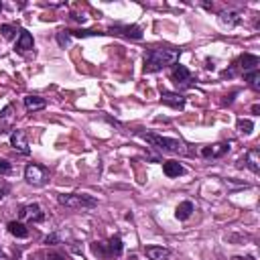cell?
Here are the masks:
<instances>
[{
	"label": "cell",
	"mask_w": 260,
	"mask_h": 260,
	"mask_svg": "<svg viewBox=\"0 0 260 260\" xmlns=\"http://www.w3.org/2000/svg\"><path fill=\"white\" fill-rule=\"evenodd\" d=\"M69 41H71L69 30H59V32H57V43H59L61 47H67V45H69Z\"/></svg>",
	"instance_id": "obj_25"
},
{
	"label": "cell",
	"mask_w": 260,
	"mask_h": 260,
	"mask_svg": "<svg viewBox=\"0 0 260 260\" xmlns=\"http://www.w3.org/2000/svg\"><path fill=\"white\" fill-rule=\"evenodd\" d=\"M71 37H95V35H104L100 30H89V28H77V30H69Z\"/></svg>",
	"instance_id": "obj_23"
},
{
	"label": "cell",
	"mask_w": 260,
	"mask_h": 260,
	"mask_svg": "<svg viewBox=\"0 0 260 260\" xmlns=\"http://www.w3.org/2000/svg\"><path fill=\"white\" fill-rule=\"evenodd\" d=\"M45 244H49V246H55V244H59V236H57V234H51V236H47V238H45Z\"/></svg>",
	"instance_id": "obj_26"
},
{
	"label": "cell",
	"mask_w": 260,
	"mask_h": 260,
	"mask_svg": "<svg viewBox=\"0 0 260 260\" xmlns=\"http://www.w3.org/2000/svg\"><path fill=\"white\" fill-rule=\"evenodd\" d=\"M219 22L223 26H228V28H234V26H238L242 22V14L236 12V10H225V12L219 14Z\"/></svg>",
	"instance_id": "obj_16"
},
{
	"label": "cell",
	"mask_w": 260,
	"mask_h": 260,
	"mask_svg": "<svg viewBox=\"0 0 260 260\" xmlns=\"http://www.w3.org/2000/svg\"><path fill=\"white\" fill-rule=\"evenodd\" d=\"M258 65H260V59H258L256 55H252V53H244V55H240L238 61H236V69H240V71H244V73L258 69Z\"/></svg>",
	"instance_id": "obj_10"
},
{
	"label": "cell",
	"mask_w": 260,
	"mask_h": 260,
	"mask_svg": "<svg viewBox=\"0 0 260 260\" xmlns=\"http://www.w3.org/2000/svg\"><path fill=\"white\" fill-rule=\"evenodd\" d=\"M246 81H248V85H250L252 89H260V71H258V69L248 71V73H246Z\"/></svg>",
	"instance_id": "obj_21"
},
{
	"label": "cell",
	"mask_w": 260,
	"mask_h": 260,
	"mask_svg": "<svg viewBox=\"0 0 260 260\" xmlns=\"http://www.w3.org/2000/svg\"><path fill=\"white\" fill-rule=\"evenodd\" d=\"M24 179L32 187H43L49 181V171H47V167H43L39 162H28L24 169Z\"/></svg>",
	"instance_id": "obj_5"
},
{
	"label": "cell",
	"mask_w": 260,
	"mask_h": 260,
	"mask_svg": "<svg viewBox=\"0 0 260 260\" xmlns=\"http://www.w3.org/2000/svg\"><path fill=\"white\" fill-rule=\"evenodd\" d=\"M45 106H47V102H45L43 98H39V95H26V98H24V108H26L28 112L43 110Z\"/></svg>",
	"instance_id": "obj_20"
},
{
	"label": "cell",
	"mask_w": 260,
	"mask_h": 260,
	"mask_svg": "<svg viewBox=\"0 0 260 260\" xmlns=\"http://www.w3.org/2000/svg\"><path fill=\"white\" fill-rule=\"evenodd\" d=\"M6 193H8V189H6V187H0V201L4 199V195H6Z\"/></svg>",
	"instance_id": "obj_30"
},
{
	"label": "cell",
	"mask_w": 260,
	"mask_h": 260,
	"mask_svg": "<svg viewBox=\"0 0 260 260\" xmlns=\"http://www.w3.org/2000/svg\"><path fill=\"white\" fill-rule=\"evenodd\" d=\"M8 232L14 236V238H28V228L22 223V221H8Z\"/></svg>",
	"instance_id": "obj_19"
},
{
	"label": "cell",
	"mask_w": 260,
	"mask_h": 260,
	"mask_svg": "<svg viewBox=\"0 0 260 260\" xmlns=\"http://www.w3.org/2000/svg\"><path fill=\"white\" fill-rule=\"evenodd\" d=\"M238 167H248L252 173H260V150L258 148H250L244 158L238 160Z\"/></svg>",
	"instance_id": "obj_7"
},
{
	"label": "cell",
	"mask_w": 260,
	"mask_h": 260,
	"mask_svg": "<svg viewBox=\"0 0 260 260\" xmlns=\"http://www.w3.org/2000/svg\"><path fill=\"white\" fill-rule=\"evenodd\" d=\"M89 250L91 254L98 258V260H112V258H118L122 254V238L120 236H112L106 244L104 242H91L89 244Z\"/></svg>",
	"instance_id": "obj_2"
},
{
	"label": "cell",
	"mask_w": 260,
	"mask_h": 260,
	"mask_svg": "<svg viewBox=\"0 0 260 260\" xmlns=\"http://www.w3.org/2000/svg\"><path fill=\"white\" fill-rule=\"evenodd\" d=\"M57 201L69 209H93L98 205V199L87 193H61Z\"/></svg>",
	"instance_id": "obj_4"
},
{
	"label": "cell",
	"mask_w": 260,
	"mask_h": 260,
	"mask_svg": "<svg viewBox=\"0 0 260 260\" xmlns=\"http://www.w3.org/2000/svg\"><path fill=\"white\" fill-rule=\"evenodd\" d=\"M32 45H35V41H32V35L28 32V30H20V35H18V39H16V45H14V51L16 53H26V51H30L32 49Z\"/></svg>",
	"instance_id": "obj_14"
},
{
	"label": "cell",
	"mask_w": 260,
	"mask_h": 260,
	"mask_svg": "<svg viewBox=\"0 0 260 260\" xmlns=\"http://www.w3.org/2000/svg\"><path fill=\"white\" fill-rule=\"evenodd\" d=\"M10 146L16 152H20V154H28L30 152L28 142H26V136H24L22 130H12V134H10Z\"/></svg>",
	"instance_id": "obj_11"
},
{
	"label": "cell",
	"mask_w": 260,
	"mask_h": 260,
	"mask_svg": "<svg viewBox=\"0 0 260 260\" xmlns=\"http://www.w3.org/2000/svg\"><path fill=\"white\" fill-rule=\"evenodd\" d=\"M179 59V49L171 47H150L144 51V73H156Z\"/></svg>",
	"instance_id": "obj_1"
},
{
	"label": "cell",
	"mask_w": 260,
	"mask_h": 260,
	"mask_svg": "<svg viewBox=\"0 0 260 260\" xmlns=\"http://www.w3.org/2000/svg\"><path fill=\"white\" fill-rule=\"evenodd\" d=\"M173 79H175V83L179 85H189L191 81H193V77H191V71L185 67V65H181V63H175L173 65Z\"/></svg>",
	"instance_id": "obj_13"
},
{
	"label": "cell",
	"mask_w": 260,
	"mask_h": 260,
	"mask_svg": "<svg viewBox=\"0 0 260 260\" xmlns=\"http://www.w3.org/2000/svg\"><path fill=\"white\" fill-rule=\"evenodd\" d=\"M0 32H2V37L4 39H12L14 37V32H16V26L14 24H0Z\"/></svg>",
	"instance_id": "obj_24"
},
{
	"label": "cell",
	"mask_w": 260,
	"mask_h": 260,
	"mask_svg": "<svg viewBox=\"0 0 260 260\" xmlns=\"http://www.w3.org/2000/svg\"><path fill=\"white\" fill-rule=\"evenodd\" d=\"M10 169H12V165L6 158H0V173H8Z\"/></svg>",
	"instance_id": "obj_27"
},
{
	"label": "cell",
	"mask_w": 260,
	"mask_h": 260,
	"mask_svg": "<svg viewBox=\"0 0 260 260\" xmlns=\"http://www.w3.org/2000/svg\"><path fill=\"white\" fill-rule=\"evenodd\" d=\"M112 35H122L126 39H134V41H140L142 39V28L136 26V24H114L110 28Z\"/></svg>",
	"instance_id": "obj_6"
},
{
	"label": "cell",
	"mask_w": 260,
	"mask_h": 260,
	"mask_svg": "<svg viewBox=\"0 0 260 260\" xmlns=\"http://www.w3.org/2000/svg\"><path fill=\"white\" fill-rule=\"evenodd\" d=\"M160 102L167 104V106H171V108H175V110H181V108L185 106V98H183L181 93H177V91H167V89L160 91Z\"/></svg>",
	"instance_id": "obj_12"
},
{
	"label": "cell",
	"mask_w": 260,
	"mask_h": 260,
	"mask_svg": "<svg viewBox=\"0 0 260 260\" xmlns=\"http://www.w3.org/2000/svg\"><path fill=\"white\" fill-rule=\"evenodd\" d=\"M142 138L162 152H171V154H185L187 152L185 144L179 138H169V136H158V134H142Z\"/></svg>",
	"instance_id": "obj_3"
},
{
	"label": "cell",
	"mask_w": 260,
	"mask_h": 260,
	"mask_svg": "<svg viewBox=\"0 0 260 260\" xmlns=\"http://www.w3.org/2000/svg\"><path fill=\"white\" fill-rule=\"evenodd\" d=\"M193 211H195V205H193L191 201H181V203L177 205V209H175V217L181 219V221H185V219L191 217Z\"/></svg>",
	"instance_id": "obj_18"
},
{
	"label": "cell",
	"mask_w": 260,
	"mask_h": 260,
	"mask_svg": "<svg viewBox=\"0 0 260 260\" xmlns=\"http://www.w3.org/2000/svg\"><path fill=\"white\" fill-rule=\"evenodd\" d=\"M162 173L169 179H175V177H181L185 173V169H183V165L179 160H165L162 162Z\"/></svg>",
	"instance_id": "obj_17"
},
{
	"label": "cell",
	"mask_w": 260,
	"mask_h": 260,
	"mask_svg": "<svg viewBox=\"0 0 260 260\" xmlns=\"http://www.w3.org/2000/svg\"><path fill=\"white\" fill-rule=\"evenodd\" d=\"M20 219H26V221H35V223H39V221H43V219H45V213H43V209H41V205H39V203H30V205H24V207L20 209Z\"/></svg>",
	"instance_id": "obj_9"
},
{
	"label": "cell",
	"mask_w": 260,
	"mask_h": 260,
	"mask_svg": "<svg viewBox=\"0 0 260 260\" xmlns=\"http://www.w3.org/2000/svg\"><path fill=\"white\" fill-rule=\"evenodd\" d=\"M0 10H2V2H0Z\"/></svg>",
	"instance_id": "obj_33"
},
{
	"label": "cell",
	"mask_w": 260,
	"mask_h": 260,
	"mask_svg": "<svg viewBox=\"0 0 260 260\" xmlns=\"http://www.w3.org/2000/svg\"><path fill=\"white\" fill-rule=\"evenodd\" d=\"M199 152L205 158H219V156H223V154L230 152V142H215L211 146H203Z\"/></svg>",
	"instance_id": "obj_8"
},
{
	"label": "cell",
	"mask_w": 260,
	"mask_h": 260,
	"mask_svg": "<svg viewBox=\"0 0 260 260\" xmlns=\"http://www.w3.org/2000/svg\"><path fill=\"white\" fill-rule=\"evenodd\" d=\"M0 260H4V256H2V250H0Z\"/></svg>",
	"instance_id": "obj_31"
},
{
	"label": "cell",
	"mask_w": 260,
	"mask_h": 260,
	"mask_svg": "<svg viewBox=\"0 0 260 260\" xmlns=\"http://www.w3.org/2000/svg\"><path fill=\"white\" fill-rule=\"evenodd\" d=\"M232 260H256L254 256H232Z\"/></svg>",
	"instance_id": "obj_29"
},
{
	"label": "cell",
	"mask_w": 260,
	"mask_h": 260,
	"mask_svg": "<svg viewBox=\"0 0 260 260\" xmlns=\"http://www.w3.org/2000/svg\"><path fill=\"white\" fill-rule=\"evenodd\" d=\"M47 260H67V258H65L63 254H49Z\"/></svg>",
	"instance_id": "obj_28"
},
{
	"label": "cell",
	"mask_w": 260,
	"mask_h": 260,
	"mask_svg": "<svg viewBox=\"0 0 260 260\" xmlns=\"http://www.w3.org/2000/svg\"><path fill=\"white\" fill-rule=\"evenodd\" d=\"M236 128H238V132H242V134H250V132L254 130V124H252V120H248V118H238Z\"/></svg>",
	"instance_id": "obj_22"
},
{
	"label": "cell",
	"mask_w": 260,
	"mask_h": 260,
	"mask_svg": "<svg viewBox=\"0 0 260 260\" xmlns=\"http://www.w3.org/2000/svg\"><path fill=\"white\" fill-rule=\"evenodd\" d=\"M144 254L148 256V260H169L171 258V250L165 246H146Z\"/></svg>",
	"instance_id": "obj_15"
},
{
	"label": "cell",
	"mask_w": 260,
	"mask_h": 260,
	"mask_svg": "<svg viewBox=\"0 0 260 260\" xmlns=\"http://www.w3.org/2000/svg\"><path fill=\"white\" fill-rule=\"evenodd\" d=\"M28 260H37V256H30V258H28Z\"/></svg>",
	"instance_id": "obj_32"
}]
</instances>
